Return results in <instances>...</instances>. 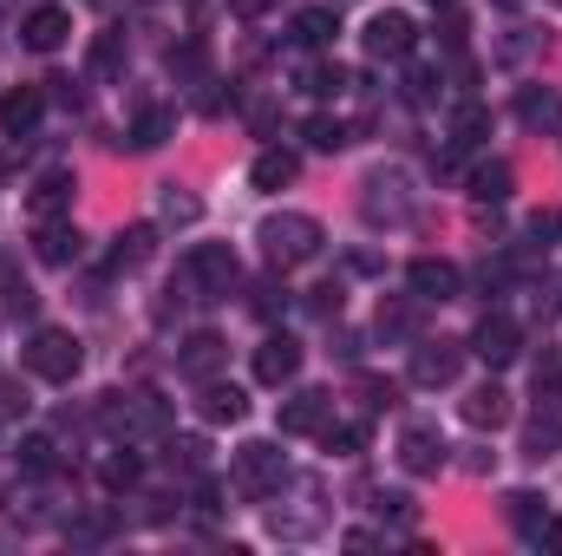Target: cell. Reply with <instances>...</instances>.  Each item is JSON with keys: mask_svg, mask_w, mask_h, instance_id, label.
<instances>
[{"mask_svg": "<svg viewBox=\"0 0 562 556\" xmlns=\"http://www.w3.org/2000/svg\"><path fill=\"white\" fill-rule=\"evenodd\" d=\"M256 243H262V256H269L276 269H301V263H314V256H321L327 230H321L307 210H276V216L256 230Z\"/></svg>", "mask_w": 562, "mask_h": 556, "instance_id": "obj_1", "label": "cell"}, {"mask_svg": "<svg viewBox=\"0 0 562 556\" xmlns=\"http://www.w3.org/2000/svg\"><path fill=\"white\" fill-rule=\"evenodd\" d=\"M79 367H86V347H79L72 327H40V334L26 341V374H33V380L66 387V380H79Z\"/></svg>", "mask_w": 562, "mask_h": 556, "instance_id": "obj_2", "label": "cell"}, {"mask_svg": "<svg viewBox=\"0 0 562 556\" xmlns=\"http://www.w3.org/2000/svg\"><path fill=\"white\" fill-rule=\"evenodd\" d=\"M183 281L196 288V301H223V294L243 281V263H236L229 243H196V249L183 256Z\"/></svg>", "mask_w": 562, "mask_h": 556, "instance_id": "obj_3", "label": "cell"}, {"mask_svg": "<svg viewBox=\"0 0 562 556\" xmlns=\"http://www.w3.org/2000/svg\"><path fill=\"white\" fill-rule=\"evenodd\" d=\"M236 485H243L249 498H276L281 485H288V458H281L276 438H249V445L236 452Z\"/></svg>", "mask_w": 562, "mask_h": 556, "instance_id": "obj_4", "label": "cell"}, {"mask_svg": "<svg viewBox=\"0 0 562 556\" xmlns=\"http://www.w3.org/2000/svg\"><path fill=\"white\" fill-rule=\"evenodd\" d=\"M484 367H510L517 354H524V327L510 321V314H484L477 327H471V341H464Z\"/></svg>", "mask_w": 562, "mask_h": 556, "instance_id": "obj_5", "label": "cell"}, {"mask_svg": "<svg viewBox=\"0 0 562 556\" xmlns=\"http://www.w3.org/2000/svg\"><path fill=\"white\" fill-rule=\"evenodd\" d=\"M464 341H419L413 347V387H425V393H438V387H451L458 380V367H464Z\"/></svg>", "mask_w": 562, "mask_h": 556, "instance_id": "obj_6", "label": "cell"}, {"mask_svg": "<svg viewBox=\"0 0 562 556\" xmlns=\"http://www.w3.org/2000/svg\"><path fill=\"white\" fill-rule=\"evenodd\" d=\"M367 53L373 59H406L413 46H419V26H413V13H400V7H386V13H373L367 20Z\"/></svg>", "mask_w": 562, "mask_h": 556, "instance_id": "obj_7", "label": "cell"}, {"mask_svg": "<svg viewBox=\"0 0 562 556\" xmlns=\"http://www.w3.org/2000/svg\"><path fill=\"white\" fill-rule=\"evenodd\" d=\"M400 465H406L413 478H438V471L451 465V445L438 438V425H406V432H400Z\"/></svg>", "mask_w": 562, "mask_h": 556, "instance_id": "obj_8", "label": "cell"}, {"mask_svg": "<svg viewBox=\"0 0 562 556\" xmlns=\"http://www.w3.org/2000/svg\"><path fill=\"white\" fill-rule=\"evenodd\" d=\"M223 367H229V341H223V334H210V327H203V334H190V341L177 347V374H183V380H196V387H203V380H216Z\"/></svg>", "mask_w": 562, "mask_h": 556, "instance_id": "obj_9", "label": "cell"}, {"mask_svg": "<svg viewBox=\"0 0 562 556\" xmlns=\"http://www.w3.org/2000/svg\"><path fill=\"white\" fill-rule=\"evenodd\" d=\"M367 223H406V210H413V197H406V177L400 170H373L367 177Z\"/></svg>", "mask_w": 562, "mask_h": 556, "instance_id": "obj_10", "label": "cell"}, {"mask_svg": "<svg viewBox=\"0 0 562 556\" xmlns=\"http://www.w3.org/2000/svg\"><path fill=\"white\" fill-rule=\"evenodd\" d=\"M334 425V393H321V387H307V393H294L288 407H281V432L288 438H314V432H327Z\"/></svg>", "mask_w": 562, "mask_h": 556, "instance_id": "obj_11", "label": "cell"}, {"mask_svg": "<svg viewBox=\"0 0 562 556\" xmlns=\"http://www.w3.org/2000/svg\"><path fill=\"white\" fill-rule=\"evenodd\" d=\"M66 33H72V13L66 7H33L26 20H20V46H33V53H59L66 46Z\"/></svg>", "mask_w": 562, "mask_h": 556, "instance_id": "obj_12", "label": "cell"}, {"mask_svg": "<svg viewBox=\"0 0 562 556\" xmlns=\"http://www.w3.org/2000/svg\"><path fill=\"white\" fill-rule=\"evenodd\" d=\"M301 374V341L294 334H269L262 347H256V380L262 387H288Z\"/></svg>", "mask_w": 562, "mask_h": 556, "instance_id": "obj_13", "label": "cell"}, {"mask_svg": "<svg viewBox=\"0 0 562 556\" xmlns=\"http://www.w3.org/2000/svg\"><path fill=\"white\" fill-rule=\"evenodd\" d=\"M406 288L419 294V301H451L464 276H458V263H445V256H419L413 269H406Z\"/></svg>", "mask_w": 562, "mask_h": 556, "instance_id": "obj_14", "label": "cell"}, {"mask_svg": "<svg viewBox=\"0 0 562 556\" xmlns=\"http://www.w3.org/2000/svg\"><path fill=\"white\" fill-rule=\"evenodd\" d=\"M196 413L210 419V425H243V419H249V393H243L236 380H203Z\"/></svg>", "mask_w": 562, "mask_h": 556, "instance_id": "obj_15", "label": "cell"}, {"mask_svg": "<svg viewBox=\"0 0 562 556\" xmlns=\"http://www.w3.org/2000/svg\"><path fill=\"white\" fill-rule=\"evenodd\" d=\"M72 190H79V184H72V170H66V164H59V170H40V177H33V190H26V210H33V223L59 216V210L72 203Z\"/></svg>", "mask_w": 562, "mask_h": 556, "instance_id": "obj_16", "label": "cell"}, {"mask_svg": "<svg viewBox=\"0 0 562 556\" xmlns=\"http://www.w3.org/2000/svg\"><path fill=\"white\" fill-rule=\"evenodd\" d=\"M150 256H157V223H132L112 236V276H138Z\"/></svg>", "mask_w": 562, "mask_h": 556, "instance_id": "obj_17", "label": "cell"}, {"mask_svg": "<svg viewBox=\"0 0 562 556\" xmlns=\"http://www.w3.org/2000/svg\"><path fill=\"white\" fill-rule=\"evenodd\" d=\"M40 112H46V92H40V86H13V92L0 99V132H7V138H26V132L40 125Z\"/></svg>", "mask_w": 562, "mask_h": 556, "instance_id": "obj_18", "label": "cell"}, {"mask_svg": "<svg viewBox=\"0 0 562 556\" xmlns=\"http://www.w3.org/2000/svg\"><path fill=\"white\" fill-rule=\"evenodd\" d=\"M79 249H86V243H79V230H72L66 216H46V223H40V236H33V256H40V263H53V269L79 263Z\"/></svg>", "mask_w": 562, "mask_h": 556, "instance_id": "obj_19", "label": "cell"}, {"mask_svg": "<svg viewBox=\"0 0 562 556\" xmlns=\"http://www.w3.org/2000/svg\"><path fill=\"white\" fill-rule=\"evenodd\" d=\"M517 125H524V132H557L562 125V92L524 86V92H517Z\"/></svg>", "mask_w": 562, "mask_h": 556, "instance_id": "obj_20", "label": "cell"}, {"mask_svg": "<svg viewBox=\"0 0 562 556\" xmlns=\"http://www.w3.org/2000/svg\"><path fill=\"white\" fill-rule=\"evenodd\" d=\"M301 177V157L288 151V144H269V151H256V164H249V184L256 190H288Z\"/></svg>", "mask_w": 562, "mask_h": 556, "instance_id": "obj_21", "label": "cell"}, {"mask_svg": "<svg viewBox=\"0 0 562 556\" xmlns=\"http://www.w3.org/2000/svg\"><path fill=\"white\" fill-rule=\"evenodd\" d=\"M510 419V393L497 387V380H484V387H471L464 393V425H477V432H497Z\"/></svg>", "mask_w": 562, "mask_h": 556, "instance_id": "obj_22", "label": "cell"}, {"mask_svg": "<svg viewBox=\"0 0 562 556\" xmlns=\"http://www.w3.org/2000/svg\"><path fill=\"white\" fill-rule=\"evenodd\" d=\"M557 452H562V407H550V413L537 407V419L524 425V458L543 465V458H557Z\"/></svg>", "mask_w": 562, "mask_h": 556, "instance_id": "obj_23", "label": "cell"}, {"mask_svg": "<svg viewBox=\"0 0 562 556\" xmlns=\"http://www.w3.org/2000/svg\"><path fill=\"white\" fill-rule=\"evenodd\" d=\"M484 138H491V105L464 99V105L451 112V151H477Z\"/></svg>", "mask_w": 562, "mask_h": 556, "instance_id": "obj_24", "label": "cell"}, {"mask_svg": "<svg viewBox=\"0 0 562 556\" xmlns=\"http://www.w3.org/2000/svg\"><path fill=\"white\" fill-rule=\"evenodd\" d=\"M170 132H177V112H170V105H144L138 125L125 132V144H132V151H157V144L170 138Z\"/></svg>", "mask_w": 562, "mask_h": 556, "instance_id": "obj_25", "label": "cell"}, {"mask_svg": "<svg viewBox=\"0 0 562 556\" xmlns=\"http://www.w3.org/2000/svg\"><path fill=\"white\" fill-rule=\"evenodd\" d=\"M504 518H510L517 537H543V524H550V511H543L537 491H510V498H504Z\"/></svg>", "mask_w": 562, "mask_h": 556, "instance_id": "obj_26", "label": "cell"}, {"mask_svg": "<svg viewBox=\"0 0 562 556\" xmlns=\"http://www.w3.org/2000/svg\"><path fill=\"white\" fill-rule=\"evenodd\" d=\"M301 92H314V99H340V92H347V66H340V59H314V66H301Z\"/></svg>", "mask_w": 562, "mask_h": 556, "instance_id": "obj_27", "label": "cell"}, {"mask_svg": "<svg viewBox=\"0 0 562 556\" xmlns=\"http://www.w3.org/2000/svg\"><path fill=\"white\" fill-rule=\"evenodd\" d=\"M20 471H26V478H53V471H59V445H53L46 432H26V438H20Z\"/></svg>", "mask_w": 562, "mask_h": 556, "instance_id": "obj_28", "label": "cell"}, {"mask_svg": "<svg viewBox=\"0 0 562 556\" xmlns=\"http://www.w3.org/2000/svg\"><path fill=\"white\" fill-rule=\"evenodd\" d=\"M138 452H132V445H112V452H105V458H99V478H105V491H132V485H138Z\"/></svg>", "mask_w": 562, "mask_h": 556, "instance_id": "obj_29", "label": "cell"}, {"mask_svg": "<svg viewBox=\"0 0 562 556\" xmlns=\"http://www.w3.org/2000/svg\"><path fill=\"white\" fill-rule=\"evenodd\" d=\"M334 33H340L334 7H301V13H294V40H301V46H327Z\"/></svg>", "mask_w": 562, "mask_h": 556, "instance_id": "obj_30", "label": "cell"}, {"mask_svg": "<svg viewBox=\"0 0 562 556\" xmlns=\"http://www.w3.org/2000/svg\"><path fill=\"white\" fill-rule=\"evenodd\" d=\"M510 184H517L510 164H477V170H471V197H477V203H504Z\"/></svg>", "mask_w": 562, "mask_h": 556, "instance_id": "obj_31", "label": "cell"}, {"mask_svg": "<svg viewBox=\"0 0 562 556\" xmlns=\"http://www.w3.org/2000/svg\"><path fill=\"white\" fill-rule=\"evenodd\" d=\"M92 73H99V79H119V73H125V33H119V26L92 40Z\"/></svg>", "mask_w": 562, "mask_h": 556, "instance_id": "obj_32", "label": "cell"}, {"mask_svg": "<svg viewBox=\"0 0 562 556\" xmlns=\"http://www.w3.org/2000/svg\"><path fill=\"white\" fill-rule=\"evenodd\" d=\"M301 138L314 144V151H347V125H340V119H327V112H314V119H307V125H301Z\"/></svg>", "mask_w": 562, "mask_h": 556, "instance_id": "obj_33", "label": "cell"}, {"mask_svg": "<svg viewBox=\"0 0 562 556\" xmlns=\"http://www.w3.org/2000/svg\"><path fill=\"white\" fill-rule=\"evenodd\" d=\"M530 387H537V407H562V354H543L537 360Z\"/></svg>", "mask_w": 562, "mask_h": 556, "instance_id": "obj_34", "label": "cell"}, {"mask_svg": "<svg viewBox=\"0 0 562 556\" xmlns=\"http://www.w3.org/2000/svg\"><path fill=\"white\" fill-rule=\"evenodd\" d=\"M157 216H164V223H196V216H203V203H196V197H183L177 184H164V197H157Z\"/></svg>", "mask_w": 562, "mask_h": 556, "instance_id": "obj_35", "label": "cell"}, {"mask_svg": "<svg viewBox=\"0 0 562 556\" xmlns=\"http://www.w3.org/2000/svg\"><path fill=\"white\" fill-rule=\"evenodd\" d=\"M164 66H170V79H183V86H190V79H203V46H196V40H183V46H170V59H164Z\"/></svg>", "mask_w": 562, "mask_h": 556, "instance_id": "obj_36", "label": "cell"}, {"mask_svg": "<svg viewBox=\"0 0 562 556\" xmlns=\"http://www.w3.org/2000/svg\"><path fill=\"white\" fill-rule=\"evenodd\" d=\"M413 327H419V314L406 301H380V334H413Z\"/></svg>", "mask_w": 562, "mask_h": 556, "instance_id": "obj_37", "label": "cell"}, {"mask_svg": "<svg viewBox=\"0 0 562 556\" xmlns=\"http://www.w3.org/2000/svg\"><path fill=\"white\" fill-rule=\"evenodd\" d=\"M321 438H327V452H340V458H353V452L367 445V425H327Z\"/></svg>", "mask_w": 562, "mask_h": 556, "instance_id": "obj_38", "label": "cell"}, {"mask_svg": "<svg viewBox=\"0 0 562 556\" xmlns=\"http://www.w3.org/2000/svg\"><path fill=\"white\" fill-rule=\"evenodd\" d=\"M170 465L203 471V465H210V445H203V438H170Z\"/></svg>", "mask_w": 562, "mask_h": 556, "instance_id": "obj_39", "label": "cell"}, {"mask_svg": "<svg viewBox=\"0 0 562 556\" xmlns=\"http://www.w3.org/2000/svg\"><path fill=\"white\" fill-rule=\"evenodd\" d=\"M530 236H537V249L562 243V210H530Z\"/></svg>", "mask_w": 562, "mask_h": 556, "instance_id": "obj_40", "label": "cell"}, {"mask_svg": "<svg viewBox=\"0 0 562 556\" xmlns=\"http://www.w3.org/2000/svg\"><path fill=\"white\" fill-rule=\"evenodd\" d=\"M406 99H413V105H431V99H438V73H431V66H413V73H406Z\"/></svg>", "mask_w": 562, "mask_h": 556, "instance_id": "obj_41", "label": "cell"}, {"mask_svg": "<svg viewBox=\"0 0 562 556\" xmlns=\"http://www.w3.org/2000/svg\"><path fill=\"white\" fill-rule=\"evenodd\" d=\"M360 393H367V413H386V407H393V380H373V374H360Z\"/></svg>", "mask_w": 562, "mask_h": 556, "instance_id": "obj_42", "label": "cell"}, {"mask_svg": "<svg viewBox=\"0 0 562 556\" xmlns=\"http://www.w3.org/2000/svg\"><path fill=\"white\" fill-rule=\"evenodd\" d=\"M281 301H288V288H281L276 276L262 281V288H256V314H262V321H269V314H281Z\"/></svg>", "mask_w": 562, "mask_h": 556, "instance_id": "obj_43", "label": "cell"}, {"mask_svg": "<svg viewBox=\"0 0 562 556\" xmlns=\"http://www.w3.org/2000/svg\"><path fill=\"white\" fill-rule=\"evenodd\" d=\"M380 518H400V524H413V498H406V491H386V498H380Z\"/></svg>", "mask_w": 562, "mask_h": 556, "instance_id": "obj_44", "label": "cell"}, {"mask_svg": "<svg viewBox=\"0 0 562 556\" xmlns=\"http://www.w3.org/2000/svg\"><path fill=\"white\" fill-rule=\"evenodd\" d=\"M7 308H13V314H33V288H26V281H7Z\"/></svg>", "mask_w": 562, "mask_h": 556, "instance_id": "obj_45", "label": "cell"}, {"mask_svg": "<svg viewBox=\"0 0 562 556\" xmlns=\"http://www.w3.org/2000/svg\"><path fill=\"white\" fill-rule=\"evenodd\" d=\"M269 7H281V0H229V13H236V20H262Z\"/></svg>", "mask_w": 562, "mask_h": 556, "instance_id": "obj_46", "label": "cell"}, {"mask_svg": "<svg viewBox=\"0 0 562 556\" xmlns=\"http://www.w3.org/2000/svg\"><path fill=\"white\" fill-rule=\"evenodd\" d=\"M537 544H543L550 556H562V518H550V524H543V537H537Z\"/></svg>", "mask_w": 562, "mask_h": 556, "instance_id": "obj_47", "label": "cell"}, {"mask_svg": "<svg viewBox=\"0 0 562 556\" xmlns=\"http://www.w3.org/2000/svg\"><path fill=\"white\" fill-rule=\"evenodd\" d=\"M497 7H524V0H497Z\"/></svg>", "mask_w": 562, "mask_h": 556, "instance_id": "obj_48", "label": "cell"}, {"mask_svg": "<svg viewBox=\"0 0 562 556\" xmlns=\"http://www.w3.org/2000/svg\"><path fill=\"white\" fill-rule=\"evenodd\" d=\"M0 7H7V0H0Z\"/></svg>", "mask_w": 562, "mask_h": 556, "instance_id": "obj_49", "label": "cell"}, {"mask_svg": "<svg viewBox=\"0 0 562 556\" xmlns=\"http://www.w3.org/2000/svg\"><path fill=\"white\" fill-rule=\"evenodd\" d=\"M557 7H562V0H557Z\"/></svg>", "mask_w": 562, "mask_h": 556, "instance_id": "obj_50", "label": "cell"}]
</instances>
